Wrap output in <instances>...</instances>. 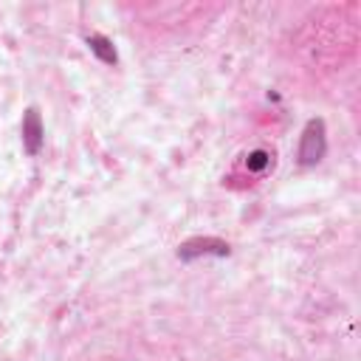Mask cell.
I'll return each instance as SVG.
<instances>
[{
  "mask_svg": "<svg viewBox=\"0 0 361 361\" xmlns=\"http://www.w3.org/2000/svg\"><path fill=\"white\" fill-rule=\"evenodd\" d=\"M327 155V127L324 118H310L299 135V149L296 158L302 166H316Z\"/></svg>",
  "mask_w": 361,
  "mask_h": 361,
  "instance_id": "6da1fadb",
  "label": "cell"
},
{
  "mask_svg": "<svg viewBox=\"0 0 361 361\" xmlns=\"http://www.w3.org/2000/svg\"><path fill=\"white\" fill-rule=\"evenodd\" d=\"M228 254H231V245L217 237H189L178 245V259L183 262H195L200 257H228Z\"/></svg>",
  "mask_w": 361,
  "mask_h": 361,
  "instance_id": "7a4b0ae2",
  "label": "cell"
},
{
  "mask_svg": "<svg viewBox=\"0 0 361 361\" xmlns=\"http://www.w3.org/2000/svg\"><path fill=\"white\" fill-rule=\"evenodd\" d=\"M20 133H23V147L28 155H39L42 144H45V124H42V116L37 107H28L25 116H23V124H20Z\"/></svg>",
  "mask_w": 361,
  "mask_h": 361,
  "instance_id": "3957f363",
  "label": "cell"
},
{
  "mask_svg": "<svg viewBox=\"0 0 361 361\" xmlns=\"http://www.w3.org/2000/svg\"><path fill=\"white\" fill-rule=\"evenodd\" d=\"M87 48H90V54H93L99 62H104V65H116V62H118L116 45H113V39L104 37V34H87Z\"/></svg>",
  "mask_w": 361,
  "mask_h": 361,
  "instance_id": "277c9868",
  "label": "cell"
},
{
  "mask_svg": "<svg viewBox=\"0 0 361 361\" xmlns=\"http://www.w3.org/2000/svg\"><path fill=\"white\" fill-rule=\"evenodd\" d=\"M245 166H248V172H265V169L274 166V152L257 147V149H251V152L245 155Z\"/></svg>",
  "mask_w": 361,
  "mask_h": 361,
  "instance_id": "5b68a950",
  "label": "cell"
}]
</instances>
